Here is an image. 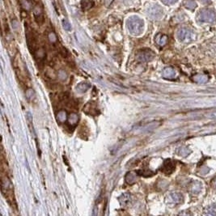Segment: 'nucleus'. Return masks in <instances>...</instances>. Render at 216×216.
<instances>
[{
  "mask_svg": "<svg viewBox=\"0 0 216 216\" xmlns=\"http://www.w3.org/2000/svg\"><path fill=\"white\" fill-rule=\"evenodd\" d=\"M144 23L138 16H131L127 20V28L132 35L138 36L143 31Z\"/></svg>",
  "mask_w": 216,
  "mask_h": 216,
  "instance_id": "obj_1",
  "label": "nucleus"
},
{
  "mask_svg": "<svg viewBox=\"0 0 216 216\" xmlns=\"http://www.w3.org/2000/svg\"><path fill=\"white\" fill-rule=\"evenodd\" d=\"M198 20L201 22H207V23H213L216 20V12L212 9H203L201 10L198 13Z\"/></svg>",
  "mask_w": 216,
  "mask_h": 216,
  "instance_id": "obj_2",
  "label": "nucleus"
},
{
  "mask_svg": "<svg viewBox=\"0 0 216 216\" xmlns=\"http://www.w3.org/2000/svg\"><path fill=\"white\" fill-rule=\"evenodd\" d=\"M177 38L182 42H190L195 38V34L192 30L187 28H181L177 32Z\"/></svg>",
  "mask_w": 216,
  "mask_h": 216,
  "instance_id": "obj_3",
  "label": "nucleus"
},
{
  "mask_svg": "<svg viewBox=\"0 0 216 216\" xmlns=\"http://www.w3.org/2000/svg\"><path fill=\"white\" fill-rule=\"evenodd\" d=\"M147 16L154 20H159L163 16V10L159 5H152L147 8Z\"/></svg>",
  "mask_w": 216,
  "mask_h": 216,
  "instance_id": "obj_4",
  "label": "nucleus"
},
{
  "mask_svg": "<svg viewBox=\"0 0 216 216\" xmlns=\"http://www.w3.org/2000/svg\"><path fill=\"white\" fill-rule=\"evenodd\" d=\"M155 58V53L153 51L148 49H142L139 50L136 54V59L138 60V62H147L152 61L153 58Z\"/></svg>",
  "mask_w": 216,
  "mask_h": 216,
  "instance_id": "obj_5",
  "label": "nucleus"
},
{
  "mask_svg": "<svg viewBox=\"0 0 216 216\" xmlns=\"http://www.w3.org/2000/svg\"><path fill=\"white\" fill-rule=\"evenodd\" d=\"M175 168H176V164L172 159H166L163 162V164L161 167V171L164 173L165 174H171L174 172Z\"/></svg>",
  "mask_w": 216,
  "mask_h": 216,
  "instance_id": "obj_6",
  "label": "nucleus"
},
{
  "mask_svg": "<svg viewBox=\"0 0 216 216\" xmlns=\"http://www.w3.org/2000/svg\"><path fill=\"white\" fill-rule=\"evenodd\" d=\"M162 74H163V76L164 78L168 79H174L177 76V72H176V71L173 69V67H165L163 70Z\"/></svg>",
  "mask_w": 216,
  "mask_h": 216,
  "instance_id": "obj_7",
  "label": "nucleus"
},
{
  "mask_svg": "<svg viewBox=\"0 0 216 216\" xmlns=\"http://www.w3.org/2000/svg\"><path fill=\"white\" fill-rule=\"evenodd\" d=\"M168 37L164 34H158L156 37V42L157 45H159V46H165L167 42H168Z\"/></svg>",
  "mask_w": 216,
  "mask_h": 216,
  "instance_id": "obj_8",
  "label": "nucleus"
},
{
  "mask_svg": "<svg viewBox=\"0 0 216 216\" xmlns=\"http://www.w3.org/2000/svg\"><path fill=\"white\" fill-rule=\"evenodd\" d=\"M138 175L136 173H128L126 176V181L129 185H132L134 183H135L137 181V177Z\"/></svg>",
  "mask_w": 216,
  "mask_h": 216,
  "instance_id": "obj_9",
  "label": "nucleus"
},
{
  "mask_svg": "<svg viewBox=\"0 0 216 216\" xmlns=\"http://www.w3.org/2000/svg\"><path fill=\"white\" fill-rule=\"evenodd\" d=\"M171 199L173 200V202L177 203V204H179V203H181L183 202V196L182 194L179 193H171L170 196Z\"/></svg>",
  "mask_w": 216,
  "mask_h": 216,
  "instance_id": "obj_10",
  "label": "nucleus"
},
{
  "mask_svg": "<svg viewBox=\"0 0 216 216\" xmlns=\"http://www.w3.org/2000/svg\"><path fill=\"white\" fill-rule=\"evenodd\" d=\"M202 189V185L200 182H193L190 186V192L193 194H197Z\"/></svg>",
  "mask_w": 216,
  "mask_h": 216,
  "instance_id": "obj_11",
  "label": "nucleus"
},
{
  "mask_svg": "<svg viewBox=\"0 0 216 216\" xmlns=\"http://www.w3.org/2000/svg\"><path fill=\"white\" fill-rule=\"evenodd\" d=\"M90 87H91V85H90L89 83H80L77 85L76 90H77L79 92H80V93H84V92H86L87 90L89 89Z\"/></svg>",
  "mask_w": 216,
  "mask_h": 216,
  "instance_id": "obj_12",
  "label": "nucleus"
},
{
  "mask_svg": "<svg viewBox=\"0 0 216 216\" xmlns=\"http://www.w3.org/2000/svg\"><path fill=\"white\" fill-rule=\"evenodd\" d=\"M67 120H68V122H69V124L71 125V126H76V125H77V123H78L79 117L77 114H75V113H71L69 115V117H68Z\"/></svg>",
  "mask_w": 216,
  "mask_h": 216,
  "instance_id": "obj_13",
  "label": "nucleus"
},
{
  "mask_svg": "<svg viewBox=\"0 0 216 216\" xmlns=\"http://www.w3.org/2000/svg\"><path fill=\"white\" fill-rule=\"evenodd\" d=\"M83 110H85V112L88 114H92V115H97L99 111H97V108H96V106H92V104L88 106V104L85 106V109L83 108Z\"/></svg>",
  "mask_w": 216,
  "mask_h": 216,
  "instance_id": "obj_14",
  "label": "nucleus"
},
{
  "mask_svg": "<svg viewBox=\"0 0 216 216\" xmlns=\"http://www.w3.org/2000/svg\"><path fill=\"white\" fill-rule=\"evenodd\" d=\"M34 16L36 20H37V21H38V22H39V21H41V22L43 21V14H42V10H41V8H40L38 6L35 7Z\"/></svg>",
  "mask_w": 216,
  "mask_h": 216,
  "instance_id": "obj_15",
  "label": "nucleus"
},
{
  "mask_svg": "<svg viewBox=\"0 0 216 216\" xmlns=\"http://www.w3.org/2000/svg\"><path fill=\"white\" fill-rule=\"evenodd\" d=\"M93 2L92 0H82L81 1V6L83 7V9L88 10L93 6Z\"/></svg>",
  "mask_w": 216,
  "mask_h": 216,
  "instance_id": "obj_16",
  "label": "nucleus"
},
{
  "mask_svg": "<svg viewBox=\"0 0 216 216\" xmlns=\"http://www.w3.org/2000/svg\"><path fill=\"white\" fill-rule=\"evenodd\" d=\"M177 153H178L180 156H181L185 157L190 153V151H189V149L187 147H181L177 150Z\"/></svg>",
  "mask_w": 216,
  "mask_h": 216,
  "instance_id": "obj_17",
  "label": "nucleus"
},
{
  "mask_svg": "<svg viewBox=\"0 0 216 216\" xmlns=\"http://www.w3.org/2000/svg\"><path fill=\"white\" fill-rule=\"evenodd\" d=\"M194 80L198 83H206L208 80V76L206 75H197L194 76Z\"/></svg>",
  "mask_w": 216,
  "mask_h": 216,
  "instance_id": "obj_18",
  "label": "nucleus"
},
{
  "mask_svg": "<svg viewBox=\"0 0 216 216\" xmlns=\"http://www.w3.org/2000/svg\"><path fill=\"white\" fill-rule=\"evenodd\" d=\"M130 194H128V193H125V194L122 195L118 198V200H119V202H121V204L122 205L127 204V203L130 202Z\"/></svg>",
  "mask_w": 216,
  "mask_h": 216,
  "instance_id": "obj_19",
  "label": "nucleus"
},
{
  "mask_svg": "<svg viewBox=\"0 0 216 216\" xmlns=\"http://www.w3.org/2000/svg\"><path fill=\"white\" fill-rule=\"evenodd\" d=\"M57 118H58V120L60 122H64L67 121V112L66 111H60L59 113H58V115H57Z\"/></svg>",
  "mask_w": 216,
  "mask_h": 216,
  "instance_id": "obj_20",
  "label": "nucleus"
},
{
  "mask_svg": "<svg viewBox=\"0 0 216 216\" xmlns=\"http://www.w3.org/2000/svg\"><path fill=\"white\" fill-rule=\"evenodd\" d=\"M136 173H138V176H143L144 177H150L153 176L155 174V173L152 172L151 170H147V171H144V170H138Z\"/></svg>",
  "mask_w": 216,
  "mask_h": 216,
  "instance_id": "obj_21",
  "label": "nucleus"
},
{
  "mask_svg": "<svg viewBox=\"0 0 216 216\" xmlns=\"http://www.w3.org/2000/svg\"><path fill=\"white\" fill-rule=\"evenodd\" d=\"M185 7H186L187 8L191 10L194 9V8L196 7V6H197L196 2H194V1H193V0H187L186 2H185Z\"/></svg>",
  "mask_w": 216,
  "mask_h": 216,
  "instance_id": "obj_22",
  "label": "nucleus"
},
{
  "mask_svg": "<svg viewBox=\"0 0 216 216\" xmlns=\"http://www.w3.org/2000/svg\"><path fill=\"white\" fill-rule=\"evenodd\" d=\"M26 97L28 98L29 101H32V100L34 99L35 97V92L32 89L29 88L26 91Z\"/></svg>",
  "mask_w": 216,
  "mask_h": 216,
  "instance_id": "obj_23",
  "label": "nucleus"
},
{
  "mask_svg": "<svg viewBox=\"0 0 216 216\" xmlns=\"http://www.w3.org/2000/svg\"><path fill=\"white\" fill-rule=\"evenodd\" d=\"M62 26H63L64 29L67 30V31H70V30L71 29V26L70 23L68 22V20H66V19H64V20H62Z\"/></svg>",
  "mask_w": 216,
  "mask_h": 216,
  "instance_id": "obj_24",
  "label": "nucleus"
},
{
  "mask_svg": "<svg viewBox=\"0 0 216 216\" xmlns=\"http://www.w3.org/2000/svg\"><path fill=\"white\" fill-rule=\"evenodd\" d=\"M21 4H22V7L26 10H29L31 8V3L28 2V0H22L21 2Z\"/></svg>",
  "mask_w": 216,
  "mask_h": 216,
  "instance_id": "obj_25",
  "label": "nucleus"
},
{
  "mask_svg": "<svg viewBox=\"0 0 216 216\" xmlns=\"http://www.w3.org/2000/svg\"><path fill=\"white\" fill-rule=\"evenodd\" d=\"M58 78H59L61 80H65V79L67 78V73H66L64 71H58Z\"/></svg>",
  "mask_w": 216,
  "mask_h": 216,
  "instance_id": "obj_26",
  "label": "nucleus"
},
{
  "mask_svg": "<svg viewBox=\"0 0 216 216\" xmlns=\"http://www.w3.org/2000/svg\"><path fill=\"white\" fill-rule=\"evenodd\" d=\"M49 39L51 42H55L57 41V37H56V35L53 32H50L49 34Z\"/></svg>",
  "mask_w": 216,
  "mask_h": 216,
  "instance_id": "obj_27",
  "label": "nucleus"
},
{
  "mask_svg": "<svg viewBox=\"0 0 216 216\" xmlns=\"http://www.w3.org/2000/svg\"><path fill=\"white\" fill-rule=\"evenodd\" d=\"M162 2L166 5H172L174 4L175 2H177V0H161Z\"/></svg>",
  "mask_w": 216,
  "mask_h": 216,
  "instance_id": "obj_28",
  "label": "nucleus"
},
{
  "mask_svg": "<svg viewBox=\"0 0 216 216\" xmlns=\"http://www.w3.org/2000/svg\"><path fill=\"white\" fill-rule=\"evenodd\" d=\"M213 185H214V186L216 188V178L214 180V181H213Z\"/></svg>",
  "mask_w": 216,
  "mask_h": 216,
  "instance_id": "obj_29",
  "label": "nucleus"
}]
</instances>
